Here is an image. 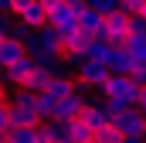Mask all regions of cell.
Here are the masks:
<instances>
[{
  "mask_svg": "<svg viewBox=\"0 0 146 143\" xmlns=\"http://www.w3.org/2000/svg\"><path fill=\"white\" fill-rule=\"evenodd\" d=\"M24 48H27V55H31L34 61H44V58H61V34H58L51 24L34 27Z\"/></svg>",
  "mask_w": 146,
  "mask_h": 143,
  "instance_id": "obj_1",
  "label": "cell"
},
{
  "mask_svg": "<svg viewBox=\"0 0 146 143\" xmlns=\"http://www.w3.org/2000/svg\"><path fill=\"white\" fill-rule=\"evenodd\" d=\"M7 112H10V126H37V123H41L37 112H34V92H27V89L10 92Z\"/></svg>",
  "mask_w": 146,
  "mask_h": 143,
  "instance_id": "obj_2",
  "label": "cell"
},
{
  "mask_svg": "<svg viewBox=\"0 0 146 143\" xmlns=\"http://www.w3.org/2000/svg\"><path fill=\"white\" fill-rule=\"evenodd\" d=\"M99 92H102V99H122V102H129V106H136V99H139V85H136V78H129V75H109Z\"/></svg>",
  "mask_w": 146,
  "mask_h": 143,
  "instance_id": "obj_3",
  "label": "cell"
},
{
  "mask_svg": "<svg viewBox=\"0 0 146 143\" xmlns=\"http://www.w3.org/2000/svg\"><path fill=\"white\" fill-rule=\"evenodd\" d=\"M112 72H109V65H102V61H82L78 65V72H75V85L78 89H102L106 85V78H109Z\"/></svg>",
  "mask_w": 146,
  "mask_h": 143,
  "instance_id": "obj_4",
  "label": "cell"
},
{
  "mask_svg": "<svg viewBox=\"0 0 146 143\" xmlns=\"http://www.w3.org/2000/svg\"><path fill=\"white\" fill-rule=\"evenodd\" d=\"M126 37H129V14L126 10L109 14L106 24H102V41H109L112 48H119V44H126Z\"/></svg>",
  "mask_w": 146,
  "mask_h": 143,
  "instance_id": "obj_5",
  "label": "cell"
},
{
  "mask_svg": "<svg viewBox=\"0 0 146 143\" xmlns=\"http://www.w3.org/2000/svg\"><path fill=\"white\" fill-rule=\"evenodd\" d=\"M85 106H88V99H85L82 89L72 92V96H65V99H58V106H54V123H72V119H78V116L85 112Z\"/></svg>",
  "mask_w": 146,
  "mask_h": 143,
  "instance_id": "obj_6",
  "label": "cell"
},
{
  "mask_svg": "<svg viewBox=\"0 0 146 143\" xmlns=\"http://www.w3.org/2000/svg\"><path fill=\"white\" fill-rule=\"evenodd\" d=\"M48 24L58 31V34H68V31H78V10H72V3L65 0L61 7L48 10Z\"/></svg>",
  "mask_w": 146,
  "mask_h": 143,
  "instance_id": "obj_7",
  "label": "cell"
},
{
  "mask_svg": "<svg viewBox=\"0 0 146 143\" xmlns=\"http://www.w3.org/2000/svg\"><path fill=\"white\" fill-rule=\"evenodd\" d=\"M112 126H115L122 136H143V133H146V119L136 112V106H129L126 112L112 116Z\"/></svg>",
  "mask_w": 146,
  "mask_h": 143,
  "instance_id": "obj_8",
  "label": "cell"
},
{
  "mask_svg": "<svg viewBox=\"0 0 146 143\" xmlns=\"http://www.w3.org/2000/svg\"><path fill=\"white\" fill-rule=\"evenodd\" d=\"M82 119L88 123L92 133H99L102 126H109V123H112L109 102H106V99H88V106H85V112H82Z\"/></svg>",
  "mask_w": 146,
  "mask_h": 143,
  "instance_id": "obj_9",
  "label": "cell"
},
{
  "mask_svg": "<svg viewBox=\"0 0 146 143\" xmlns=\"http://www.w3.org/2000/svg\"><path fill=\"white\" fill-rule=\"evenodd\" d=\"M34 68H37V61L31 58V55H24L17 65L3 68V82H7V85H17V89H24V85H27V78L34 75Z\"/></svg>",
  "mask_w": 146,
  "mask_h": 143,
  "instance_id": "obj_10",
  "label": "cell"
},
{
  "mask_svg": "<svg viewBox=\"0 0 146 143\" xmlns=\"http://www.w3.org/2000/svg\"><path fill=\"white\" fill-rule=\"evenodd\" d=\"M10 17H14V21H21V24H24V27H31V31L48 24V10H44V3H41V0H31L27 7H21V10H17V14H10Z\"/></svg>",
  "mask_w": 146,
  "mask_h": 143,
  "instance_id": "obj_11",
  "label": "cell"
},
{
  "mask_svg": "<svg viewBox=\"0 0 146 143\" xmlns=\"http://www.w3.org/2000/svg\"><path fill=\"white\" fill-rule=\"evenodd\" d=\"M102 24H106V17H102L99 10H92V7H85V10L78 14V31L85 37H102Z\"/></svg>",
  "mask_w": 146,
  "mask_h": 143,
  "instance_id": "obj_12",
  "label": "cell"
},
{
  "mask_svg": "<svg viewBox=\"0 0 146 143\" xmlns=\"http://www.w3.org/2000/svg\"><path fill=\"white\" fill-rule=\"evenodd\" d=\"M109 72H112V75H133V72H136V61H133V55H129L122 44H119V48H112Z\"/></svg>",
  "mask_w": 146,
  "mask_h": 143,
  "instance_id": "obj_13",
  "label": "cell"
},
{
  "mask_svg": "<svg viewBox=\"0 0 146 143\" xmlns=\"http://www.w3.org/2000/svg\"><path fill=\"white\" fill-rule=\"evenodd\" d=\"M24 55H27V48H24L21 41H10V37H3V41H0V68L17 65Z\"/></svg>",
  "mask_w": 146,
  "mask_h": 143,
  "instance_id": "obj_14",
  "label": "cell"
},
{
  "mask_svg": "<svg viewBox=\"0 0 146 143\" xmlns=\"http://www.w3.org/2000/svg\"><path fill=\"white\" fill-rule=\"evenodd\" d=\"M109 58H112V44L109 41L88 37V44H85V61H102V65H109Z\"/></svg>",
  "mask_w": 146,
  "mask_h": 143,
  "instance_id": "obj_15",
  "label": "cell"
},
{
  "mask_svg": "<svg viewBox=\"0 0 146 143\" xmlns=\"http://www.w3.org/2000/svg\"><path fill=\"white\" fill-rule=\"evenodd\" d=\"M51 99H65V96H72V92H78V85H75V78H68V75H51L48 78V89H44Z\"/></svg>",
  "mask_w": 146,
  "mask_h": 143,
  "instance_id": "obj_16",
  "label": "cell"
},
{
  "mask_svg": "<svg viewBox=\"0 0 146 143\" xmlns=\"http://www.w3.org/2000/svg\"><path fill=\"white\" fill-rule=\"evenodd\" d=\"M65 140L85 143V140H95V133H92V130H88V123L78 116V119H72V123H65Z\"/></svg>",
  "mask_w": 146,
  "mask_h": 143,
  "instance_id": "obj_17",
  "label": "cell"
},
{
  "mask_svg": "<svg viewBox=\"0 0 146 143\" xmlns=\"http://www.w3.org/2000/svg\"><path fill=\"white\" fill-rule=\"evenodd\" d=\"M34 126H10L7 133H0V143H34Z\"/></svg>",
  "mask_w": 146,
  "mask_h": 143,
  "instance_id": "obj_18",
  "label": "cell"
},
{
  "mask_svg": "<svg viewBox=\"0 0 146 143\" xmlns=\"http://www.w3.org/2000/svg\"><path fill=\"white\" fill-rule=\"evenodd\" d=\"M54 106H58V99H51L48 92H37L34 96V112H37L41 123H44V119H54Z\"/></svg>",
  "mask_w": 146,
  "mask_h": 143,
  "instance_id": "obj_19",
  "label": "cell"
},
{
  "mask_svg": "<svg viewBox=\"0 0 146 143\" xmlns=\"http://www.w3.org/2000/svg\"><path fill=\"white\" fill-rule=\"evenodd\" d=\"M122 48H126V51L133 55V61H136V65H146V37H139V34H129Z\"/></svg>",
  "mask_w": 146,
  "mask_h": 143,
  "instance_id": "obj_20",
  "label": "cell"
},
{
  "mask_svg": "<svg viewBox=\"0 0 146 143\" xmlns=\"http://www.w3.org/2000/svg\"><path fill=\"white\" fill-rule=\"evenodd\" d=\"M48 78H51V75H48V72H41V68H34V75H31V78H27V85H24V89H27V92H44V89H48Z\"/></svg>",
  "mask_w": 146,
  "mask_h": 143,
  "instance_id": "obj_21",
  "label": "cell"
},
{
  "mask_svg": "<svg viewBox=\"0 0 146 143\" xmlns=\"http://www.w3.org/2000/svg\"><path fill=\"white\" fill-rule=\"evenodd\" d=\"M88 7L99 10L102 17H109V14H115V10H122V0H88Z\"/></svg>",
  "mask_w": 146,
  "mask_h": 143,
  "instance_id": "obj_22",
  "label": "cell"
},
{
  "mask_svg": "<svg viewBox=\"0 0 146 143\" xmlns=\"http://www.w3.org/2000/svg\"><path fill=\"white\" fill-rule=\"evenodd\" d=\"M122 140V133H119V130H115V126H102V130H99V133H95V143H119Z\"/></svg>",
  "mask_w": 146,
  "mask_h": 143,
  "instance_id": "obj_23",
  "label": "cell"
},
{
  "mask_svg": "<svg viewBox=\"0 0 146 143\" xmlns=\"http://www.w3.org/2000/svg\"><path fill=\"white\" fill-rule=\"evenodd\" d=\"M122 10H126L129 17H139L146 10V0H122Z\"/></svg>",
  "mask_w": 146,
  "mask_h": 143,
  "instance_id": "obj_24",
  "label": "cell"
},
{
  "mask_svg": "<svg viewBox=\"0 0 146 143\" xmlns=\"http://www.w3.org/2000/svg\"><path fill=\"white\" fill-rule=\"evenodd\" d=\"M129 34L146 37V21H143V17H129Z\"/></svg>",
  "mask_w": 146,
  "mask_h": 143,
  "instance_id": "obj_25",
  "label": "cell"
},
{
  "mask_svg": "<svg viewBox=\"0 0 146 143\" xmlns=\"http://www.w3.org/2000/svg\"><path fill=\"white\" fill-rule=\"evenodd\" d=\"M10 130V112H7V102H0V133Z\"/></svg>",
  "mask_w": 146,
  "mask_h": 143,
  "instance_id": "obj_26",
  "label": "cell"
},
{
  "mask_svg": "<svg viewBox=\"0 0 146 143\" xmlns=\"http://www.w3.org/2000/svg\"><path fill=\"white\" fill-rule=\"evenodd\" d=\"M136 112L146 119V89H139V99H136Z\"/></svg>",
  "mask_w": 146,
  "mask_h": 143,
  "instance_id": "obj_27",
  "label": "cell"
},
{
  "mask_svg": "<svg viewBox=\"0 0 146 143\" xmlns=\"http://www.w3.org/2000/svg\"><path fill=\"white\" fill-rule=\"evenodd\" d=\"M10 10H14V0H0V14L10 17Z\"/></svg>",
  "mask_w": 146,
  "mask_h": 143,
  "instance_id": "obj_28",
  "label": "cell"
},
{
  "mask_svg": "<svg viewBox=\"0 0 146 143\" xmlns=\"http://www.w3.org/2000/svg\"><path fill=\"white\" fill-rule=\"evenodd\" d=\"M7 99H10V85L0 78V102H7Z\"/></svg>",
  "mask_w": 146,
  "mask_h": 143,
  "instance_id": "obj_29",
  "label": "cell"
},
{
  "mask_svg": "<svg viewBox=\"0 0 146 143\" xmlns=\"http://www.w3.org/2000/svg\"><path fill=\"white\" fill-rule=\"evenodd\" d=\"M41 3H44V10H54V7H61L65 0H41Z\"/></svg>",
  "mask_w": 146,
  "mask_h": 143,
  "instance_id": "obj_30",
  "label": "cell"
},
{
  "mask_svg": "<svg viewBox=\"0 0 146 143\" xmlns=\"http://www.w3.org/2000/svg\"><path fill=\"white\" fill-rule=\"evenodd\" d=\"M119 143H146V140H143V136H122Z\"/></svg>",
  "mask_w": 146,
  "mask_h": 143,
  "instance_id": "obj_31",
  "label": "cell"
},
{
  "mask_svg": "<svg viewBox=\"0 0 146 143\" xmlns=\"http://www.w3.org/2000/svg\"><path fill=\"white\" fill-rule=\"evenodd\" d=\"M27 3H31V0H14V10H10V14H17V10H21V7H27Z\"/></svg>",
  "mask_w": 146,
  "mask_h": 143,
  "instance_id": "obj_32",
  "label": "cell"
},
{
  "mask_svg": "<svg viewBox=\"0 0 146 143\" xmlns=\"http://www.w3.org/2000/svg\"><path fill=\"white\" fill-rule=\"evenodd\" d=\"M139 17H143V21H146V10H143V14H139Z\"/></svg>",
  "mask_w": 146,
  "mask_h": 143,
  "instance_id": "obj_33",
  "label": "cell"
},
{
  "mask_svg": "<svg viewBox=\"0 0 146 143\" xmlns=\"http://www.w3.org/2000/svg\"><path fill=\"white\" fill-rule=\"evenodd\" d=\"M58 143H72V140H58Z\"/></svg>",
  "mask_w": 146,
  "mask_h": 143,
  "instance_id": "obj_34",
  "label": "cell"
},
{
  "mask_svg": "<svg viewBox=\"0 0 146 143\" xmlns=\"http://www.w3.org/2000/svg\"><path fill=\"white\" fill-rule=\"evenodd\" d=\"M85 143H95V140H85Z\"/></svg>",
  "mask_w": 146,
  "mask_h": 143,
  "instance_id": "obj_35",
  "label": "cell"
},
{
  "mask_svg": "<svg viewBox=\"0 0 146 143\" xmlns=\"http://www.w3.org/2000/svg\"><path fill=\"white\" fill-rule=\"evenodd\" d=\"M0 41H3V34H0Z\"/></svg>",
  "mask_w": 146,
  "mask_h": 143,
  "instance_id": "obj_36",
  "label": "cell"
},
{
  "mask_svg": "<svg viewBox=\"0 0 146 143\" xmlns=\"http://www.w3.org/2000/svg\"><path fill=\"white\" fill-rule=\"evenodd\" d=\"M143 140H146V133H143Z\"/></svg>",
  "mask_w": 146,
  "mask_h": 143,
  "instance_id": "obj_37",
  "label": "cell"
}]
</instances>
